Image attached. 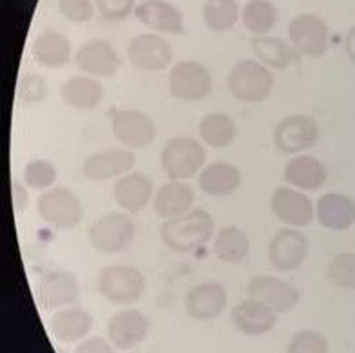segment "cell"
I'll list each match as a JSON object with an SVG mask.
<instances>
[{
	"label": "cell",
	"instance_id": "f546056e",
	"mask_svg": "<svg viewBox=\"0 0 355 353\" xmlns=\"http://www.w3.org/2000/svg\"><path fill=\"white\" fill-rule=\"evenodd\" d=\"M216 257L227 265H239L250 254V239L239 227H225L216 234L214 239Z\"/></svg>",
	"mask_w": 355,
	"mask_h": 353
},
{
	"label": "cell",
	"instance_id": "277c9868",
	"mask_svg": "<svg viewBox=\"0 0 355 353\" xmlns=\"http://www.w3.org/2000/svg\"><path fill=\"white\" fill-rule=\"evenodd\" d=\"M37 212L51 228L73 230L84 219V205L67 187H51L38 196Z\"/></svg>",
	"mask_w": 355,
	"mask_h": 353
},
{
	"label": "cell",
	"instance_id": "e0dca14e",
	"mask_svg": "<svg viewBox=\"0 0 355 353\" xmlns=\"http://www.w3.org/2000/svg\"><path fill=\"white\" fill-rule=\"evenodd\" d=\"M150 330L149 319L140 310L127 308L116 311L107 322V337L114 348L129 352L147 339Z\"/></svg>",
	"mask_w": 355,
	"mask_h": 353
},
{
	"label": "cell",
	"instance_id": "9c48e42d",
	"mask_svg": "<svg viewBox=\"0 0 355 353\" xmlns=\"http://www.w3.org/2000/svg\"><path fill=\"white\" fill-rule=\"evenodd\" d=\"M318 121L306 114H290L274 129V144L285 154H303L319 141Z\"/></svg>",
	"mask_w": 355,
	"mask_h": 353
},
{
	"label": "cell",
	"instance_id": "d6986e66",
	"mask_svg": "<svg viewBox=\"0 0 355 353\" xmlns=\"http://www.w3.org/2000/svg\"><path fill=\"white\" fill-rule=\"evenodd\" d=\"M75 62L78 69L85 75L98 76V78H112L116 75L122 60L118 56V51L107 40H91L80 47L75 55Z\"/></svg>",
	"mask_w": 355,
	"mask_h": 353
},
{
	"label": "cell",
	"instance_id": "8992f818",
	"mask_svg": "<svg viewBox=\"0 0 355 353\" xmlns=\"http://www.w3.org/2000/svg\"><path fill=\"white\" fill-rule=\"evenodd\" d=\"M136 234L129 212H107L89 227V243L100 254L114 256L127 250Z\"/></svg>",
	"mask_w": 355,
	"mask_h": 353
},
{
	"label": "cell",
	"instance_id": "7a4b0ae2",
	"mask_svg": "<svg viewBox=\"0 0 355 353\" xmlns=\"http://www.w3.org/2000/svg\"><path fill=\"white\" fill-rule=\"evenodd\" d=\"M207 153L200 139L192 136L178 135L167 139L159 154L162 169L168 180L189 182L205 169Z\"/></svg>",
	"mask_w": 355,
	"mask_h": 353
},
{
	"label": "cell",
	"instance_id": "f1b7e54d",
	"mask_svg": "<svg viewBox=\"0 0 355 353\" xmlns=\"http://www.w3.org/2000/svg\"><path fill=\"white\" fill-rule=\"evenodd\" d=\"M64 102L78 111H91L98 107L103 100V85L94 76H71L62 84Z\"/></svg>",
	"mask_w": 355,
	"mask_h": 353
},
{
	"label": "cell",
	"instance_id": "4dcf8cb0",
	"mask_svg": "<svg viewBox=\"0 0 355 353\" xmlns=\"http://www.w3.org/2000/svg\"><path fill=\"white\" fill-rule=\"evenodd\" d=\"M198 132L203 144L212 149H225L236 139V123L225 112H211L200 120Z\"/></svg>",
	"mask_w": 355,
	"mask_h": 353
},
{
	"label": "cell",
	"instance_id": "603a6c76",
	"mask_svg": "<svg viewBox=\"0 0 355 353\" xmlns=\"http://www.w3.org/2000/svg\"><path fill=\"white\" fill-rule=\"evenodd\" d=\"M315 216L321 227L343 232L355 225V200L341 192H327L315 205Z\"/></svg>",
	"mask_w": 355,
	"mask_h": 353
},
{
	"label": "cell",
	"instance_id": "ffe728a7",
	"mask_svg": "<svg viewBox=\"0 0 355 353\" xmlns=\"http://www.w3.org/2000/svg\"><path fill=\"white\" fill-rule=\"evenodd\" d=\"M155 196V183L147 174L129 172L118 178L112 187V198L118 207H122L129 214H138L150 203Z\"/></svg>",
	"mask_w": 355,
	"mask_h": 353
},
{
	"label": "cell",
	"instance_id": "5b68a950",
	"mask_svg": "<svg viewBox=\"0 0 355 353\" xmlns=\"http://www.w3.org/2000/svg\"><path fill=\"white\" fill-rule=\"evenodd\" d=\"M98 292L114 304L131 307L144 298L145 277L136 266L109 265L100 270Z\"/></svg>",
	"mask_w": 355,
	"mask_h": 353
},
{
	"label": "cell",
	"instance_id": "cb8c5ba5",
	"mask_svg": "<svg viewBox=\"0 0 355 353\" xmlns=\"http://www.w3.org/2000/svg\"><path fill=\"white\" fill-rule=\"evenodd\" d=\"M327 167L310 154H295L283 169V180L300 191H318L327 183Z\"/></svg>",
	"mask_w": 355,
	"mask_h": 353
},
{
	"label": "cell",
	"instance_id": "ba28073f",
	"mask_svg": "<svg viewBox=\"0 0 355 353\" xmlns=\"http://www.w3.org/2000/svg\"><path fill=\"white\" fill-rule=\"evenodd\" d=\"M111 127L114 138L125 149H144L155 141L158 127L155 120L141 111L120 109L111 114Z\"/></svg>",
	"mask_w": 355,
	"mask_h": 353
},
{
	"label": "cell",
	"instance_id": "f35d334b",
	"mask_svg": "<svg viewBox=\"0 0 355 353\" xmlns=\"http://www.w3.org/2000/svg\"><path fill=\"white\" fill-rule=\"evenodd\" d=\"M58 11L73 24H84L93 19L94 4L91 0H58Z\"/></svg>",
	"mask_w": 355,
	"mask_h": 353
},
{
	"label": "cell",
	"instance_id": "d590c367",
	"mask_svg": "<svg viewBox=\"0 0 355 353\" xmlns=\"http://www.w3.org/2000/svg\"><path fill=\"white\" fill-rule=\"evenodd\" d=\"M327 277L339 289L355 290V252H341L334 256L327 268Z\"/></svg>",
	"mask_w": 355,
	"mask_h": 353
},
{
	"label": "cell",
	"instance_id": "44dd1931",
	"mask_svg": "<svg viewBox=\"0 0 355 353\" xmlns=\"http://www.w3.org/2000/svg\"><path fill=\"white\" fill-rule=\"evenodd\" d=\"M135 17L155 33L183 35L185 31L182 11L167 0H144L136 6Z\"/></svg>",
	"mask_w": 355,
	"mask_h": 353
},
{
	"label": "cell",
	"instance_id": "7bdbcfd3",
	"mask_svg": "<svg viewBox=\"0 0 355 353\" xmlns=\"http://www.w3.org/2000/svg\"><path fill=\"white\" fill-rule=\"evenodd\" d=\"M345 53L350 58V62L355 64V26H352L350 31L346 33L345 38Z\"/></svg>",
	"mask_w": 355,
	"mask_h": 353
},
{
	"label": "cell",
	"instance_id": "d6a6232c",
	"mask_svg": "<svg viewBox=\"0 0 355 353\" xmlns=\"http://www.w3.org/2000/svg\"><path fill=\"white\" fill-rule=\"evenodd\" d=\"M241 20L248 33H252L254 37H263L276 26V6L270 0H248L241 11Z\"/></svg>",
	"mask_w": 355,
	"mask_h": 353
},
{
	"label": "cell",
	"instance_id": "5bb4252c",
	"mask_svg": "<svg viewBox=\"0 0 355 353\" xmlns=\"http://www.w3.org/2000/svg\"><path fill=\"white\" fill-rule=\"evenodd\" d=\"M309 254V241L297 228H281L268 245V261L279 272H294L301 268Z\"/></svg>",
	"mask_w": 355,
	"mask_h": 353
},
{
	"label": "cell",
	"instance_id": "8fae6325",
	"mask_svg": "<svg viewBox=\"0 0 355 353\" xmlns=\"http://www.w3.org/2000/svg\"><path fill=\"white\" fill-rule=\"evenodd\" d=\"M37 299L44 310L73 307L80 299L78 277L69 270H49L38 281Z\"/></svg>",
	"mask_w": 355,
	"mask_h": 353
},
{
	"label": "cell",
	"instance_id": "4fadbf2b",
	"mask_svg": "<svg viewBox=\"0 0 355 353\" xmlns=\"http://www.w3.org/2000/svg\"><path fill=\"white\" fill-rule=\"evenodd\" d=\"M270 209L286 227H306L315 218V207L312 200L294 187H277L272 192Z\"/></svg>",
	"mask_w": 355,
	"mask_h": 353
},
{
	"label": "cell",
	"instance_id": "7402d4cb",
	"mask_svg": "<svg viewBox=\"0 0 355 353\" xmlns=\"http://www.w3.org/2000/svg\"><path fill=\"white\" fill-rule=\"evenodd\" d=\"M230 317H232L234 326L248 337H259V335L268 334L277 322L276 311L254 298L238 302L232 308Z\"/></svg>",
	"mask_w": 355,
	"mask_h": 353
},
{
	"label": "cell",
	"instance_id": "3957f363",
	"mask_svg": "<svg viewBox=\"0 0 355 353\" xmlns=\"http://www.w3.org/2000/svg\"><path fill=\"white\" fill-rule=\"evenodd\" d=\"M227 85L230 94L239 102L261 103L274 89V75L270 67L259 60H241L230 69Z\"/></svg>",
	"mask_w": 355,
	"mask_h": 353
},
{
	"label": "cell",
	"instance_id": "83f0119b",
	"mask_svg": "<svg viewBox=\"0 0 355 353\" xmlns=\"http://www.w3.org/2000/svg\"><path fill=\"white\" fill-rule=\"evenodd\" d=\"M201 192L212 198L232 196L241 185V171L227 162H214L205 165L198 178Z\"/></svg>",
	"mask_w": 355,
	"mask_h": 353
},
{
	"label": "cell",
	"instance_id": "4316f807",
	"mask_svg": "<svg viewBox=\"0 0 355 353\" xmlns=\"http://www.w3.org/2000/svg\"><path fill=\"white\" fill-rule=\"evenodd\" d=\"M71 53H73L71 40L64 33L56 31V29H46L40 33L31 47L35 62L47 69L64 67L69 62Z\"/></svg>",
	"mask_w": 355,
	"mask_h": 353
},
{
	"label": "cell",
	"instance_id": "74e56055",
	"mask_svg": "<svg viewBox=\"0 0 355 353\" xmlns=\"http://www.w3.org/2000/svg\"><path fill=\"white\" fill-rule=\"evenodd\" d=\"M17 96L24 105H35L46 100L47 96V84L46 80L37 73H26L19 80L17 87Z\"/></svg>",
	"mask_w": 355,
	"mask_h": 353
},
{
	"label": "cell",
	"instance_id": "2e32d148",
	"mask_svg": "<svg viewBox=\"0 0 355 353\" xmlns=\"http://www.w3.org/2000/svg\"><path fill=\"white\" fill-rule=\"evenodd\" d=\"M136 156L131 149H105L87 156L82 172L89 182H109L112 178H122L132 171Z\"/></svg>",
	"mask_w": 355,
	"mask_h": 353
},
{
	"label": "cell",
	"instance_id": "52a82bcc",
	"mask_svg": "<svg viewBox=\"0 0 355 353\" xmlns=\"http://www.w3.org/2000/svg\"><path fill=\"white\" fill-rule=\"evenodd\" d=\"M168 93L182 102L205 100L212 93L211 73L200 62H176L168 73Z\"/></svg>",
	"mask_w": 355,
	"mask_h": 353
},
{
	"label": "cell",
	"instance_id": "836d02e7",
	"mask_svg": "<svg viewBox=\"0 0 355 353\" xmlns=\"http://www.w3.org/2000/svg\"><path fill=\"white\" fill-rule=\"evenodd\" d=\"M239 19L238 0H205L203 20L214 33H227Z\"/></svg>",
	"mask_w": 355,
	"mask_h": 353
},
{
	"label": "cell",
	"instance_id": "30bf717a",
	"mask_svg": "<svg viewBox=\"0 0 355 353\" xmlns=\"http://www.w3.org/2000/svg\"><path fill=\"white\" fill-rule=\"evenodd\" d=\"M173 58V46L155 33L136 35L127 46V60L131 62L136 69L158 73L171 67Z\"/></svg>",
	"mask_w": 355,
	"mask_h": 353
},
{
	"label": "cell",
	"instance_id": "b9f144b4",
	"mask_svg": "<svg viewBox=\"0 0 355 353\" xmlns=\"http://www.w3.org/2000/svg\"><path fill=\"white\" fill-rule=\"evenodd\" d=\"M11 192H13L15 210H17V212H20V210L26 209L29 203V192L26 191V189H24L19 182H13V185H11Z\"/></svg>",
	"mask_w": 355,
	"mask_h": 353
},
{
	"label": "cell",
	"instance_id": "60d3db41",
	"mask_svg": "<svg viewBox=\"0 0 355 353\" xmlns=\"http://www.w3.org/2000/svg\"><path fill=\"white\" fill-rule=\"evenodd\" d=\"M75 353H116L114 344L103 337H89L76 346Z\"/></svg>",
	"mask_w": 355,
	"mask_h": 353
},
{
	"label": "cell",
	"instance_id": "8d00e7d4",
	"mask_svg": "<svg viewBox=\"0 0 355 353\" xmlns=\"http://www.w3.org/2000/svg\"><path fill=\"white\" fill-rule=\"evenodd\" d=\"M330 344L327 337L315 330H301L294 334L286 346V353H328Z\"/></svg>",
	"mask_w": 355,
	"mask_h": 353
},
{
	"label": "cell",
	"instance_id": "484cf974",
	"mask_svg": "<svg viewBox=\"0 0 355 353\" xmlns=\"http://www.w3.org/2000/svg\"><path fill=\"white\" fill-rule=\"evenodd\" d=\"M93 316L78 307L60 308L49 319V332L58 343L69 344L84 339L93 328Z\"/></svg>",
	"mask_w": 355,
	"mask_h": 353
},
{
	"label": "cell",
	"instance_id": "7c38bea8",
	"mask_svg": "<svg viewBox=\"0 0 355 353\" xmlns=\"http://www.w3.org/2000/svg\"><path fill=\"white\" fill-rule=\"evenodd\" d=\"M183 304H185V311L189 313V317H192L194 321L207 322L223 316V311L227 310V304H229V298H227V290L223 284L216 283V281H207V283L194 284L185 293Z\"/></svg>",
	"mask_w": 355,
	"mask_h": 353
},
{
	"label": "cell",
	"instance_id": "9a60e30c",
	"mask_svg": "<svg viewBox=\"0 0 355 353\" xmlns=\"http://www.w3.org/2000/svg\"><path fill=\"white\" fill-rule=\"evenodd\" d=\"M292 47L300 55L319 58L328 49V26L318 15H300L288 26Z\"/></svg>",
	"mask_w": 355,
	"mask_h": 353
},
{
	"label": "cell",
	"instance_id": "6da1fadb",
	"mask_svg": "<svg viewBox=\"0 0 355 353\" xmlns=\"http://www.w3.org/2000/svg\"><path fill=\"white\" fill-rule=\"evenodd\" d=\"M159 236L167 248L178 254H187L211 241L214 236V219L207 210L192 209L180 218L164 221Z\"/></svg>",
	"mask_w": 355,
	"mask_h": 353
},
{
	"label": "cell",
	"instance_id": "ab89813d",
	"mask_svg": "<svg viewBox=\"0 0 355 353\" xmlns=\"http://www.w3.org/2000/svg\"><path fill=\"white\" fill-rule=\"evenodd\" d=\"M94 6L107 20H123L136 10L135 0H94Z\"/></svg>",
	"mask_w": 355,
	"mask_h": 353
},
{
	"label": "cell",
	"instance_id": "e575fe53",
	"mask_svg": "<svg viewBox=\"0 0 355 353\" xmlns=\"http://www.w3.org/2000/svg\"><path fill=\"white\" fill-rule=\"evenodd\" d=\"M56 176L58 172L55 165L44 158L31 160L26 163V169H24V182L35 191H49L56 182Z\"/></svg>",
	"mask_w": 355,
	"mask_h": 353
},
{
	"label": "cell",
	"instance_id": "ac0fdd59",
	"mask_svg": "<svg viewBox=\"0 0 355 353\" xmlns=\"http://www.w3.org/2000/svg\"><path fill=\"white\" fill-rule=\"evenodd\" d=\"M248 295L257 301L265 302L276 313L292 311L300 302V290L288 281L272 275H256L248 283Z\"/></svg>",
	"mask_w": 355,
	"mask_h": 353
},
{
	"label": "cell",
	"instance_id": "1f68e13d",
	"mask_svg": "<svg viewBox=\"0 0 355 353\" xmlns=\"http://www.w3.org/2000/svg\"><path fill=\"white\" fill-rule=\"evenodd\" d=\"M250 47L257 60L272 69H286L294 62L292 47L279 37H270V35L254 37Z\"/></svg>",
	"mask_w": 355,
	"mask_h": 353
},
{
	"label": "cell",
	"instance_id": "d4e9b609",
	"mask_svg": "<svg viewBox=\"0 0 355 353\" xmlns=\"http://www.w3.org/2000/svg\"><path fill=\"white\" fill-rule=\"evenodd\" d=\"M192 205H194V191L187 185V182H174V180H168L159 187L153 200L155 214L165 221L191 212Z\"/></svg>",
	"mask_w": 355,
	"mask_h": 353
}]
</instances>
